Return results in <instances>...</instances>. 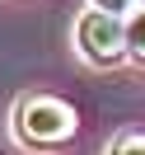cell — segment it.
I'll use <instances>...</instances> for the list:
<instances>
[{
    "instance_id": "6da1fadb",
    "label": "cell",
    "mask_w": 145,
    "mask_h": 155,
    "mask_svg": "<svg viewBox=\"0 0 145 155\" xmlns=\"http://www.w3.org/2000/svg\"><path fill=\"white\" fill-rule=\"evenodd\" d=\"M14 127L28 146H61L75 136V108L52 94H28L14 108Z\"/></svg>"
},
{
    "instance_id": "7a4b0ae2",
    "label": "cell",
    "mask_w": 145,
    "mask_h": 155,
    "mask_svg": "<svg viewBox=\"0 0 145 155\" xmlns=\"http://www.w3.org/2000/svg\"><path fill=\"white\" fill-rule=\"evenodd\" d=\"M75 42L80 52H84L94 66H112V61H122L126 52V19H117V14L108 10H84L75 24Z\"/></svg>"
},
{
    "instance_id": "3957f363",
    "label": "cell",
    "mask_w": 145,
    "mask_h": 155,
    "mask_svg": "<svg viewBox=\"0 0 145 155\" xmlns=\"http://www.w3.org/2000/svg\"><path fill=\"white\" fill-rule=\"evenodd\" d=\"M126 47H131V57H145V5L126 19Z\"/></svg>"
},
{
    "instance_id": "277c9868",
    "label": "cell",
    "mask_w": 145,
    "mask_h": 155,
    "mask_svg": "<svg viewBox=\"0 0 145 155\" xmlns=\"http://www.w3.org/2000/svg\"><path fill=\"white\" fill-rule=\"evenodd\" d=\"M94 10H108V14H117V19H131L136 10H140V0H89Z\"/></svg>"
},
{
    "instance_id": "5b68a950",
    "label": "cell",
    "mask_w": 145,
    "mask_h": 155,
    "mask_svg": "<svg viewBox=\"0 0 145 155\" xmlns=\"http://www.w3.org/2000/svg\"><path fill=\"white\" fill-rule=\"evenodd\" d=\"M112 155H145V132H131V136H122Z\"/></svg>"
}]
</instances>
